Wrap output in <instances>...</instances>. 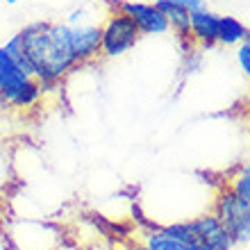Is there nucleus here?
Returning a JSON list of instances; mask_svg holds the SVG:
<instances>
[{"instance_id":"f257e3e1","label":"nucleus","mask_w":250,"mask_h":250,"mask_svg":"<svg viewBox=\"0 0 250 250\" xmlns=\"http://www.w3.org/2000/svg\"><path fill=\"white\" fill-rule=\"evenodd\" d=\"M48 27H50V21H34V23H27L19 34L23 41V50L32 64L34 80H39L43 86H53L78 64L50 39Z\"/></svg>"},{"instance_id":"f03ea898","label":"nucleus","mask_w":250,"mask_h":250,"mask_svg":"<svg viewBox=\"0 0 250 250\" xmlns=\"http://www.w3.org/2000/svg\"><path fill=\"white\" fill-rule=\"evenodd\" d=\"M211 214L221 221L234 246H248L250 241V203L241 200L230 189H221L214 198Z\"/></svg>"},{"instance_id":"7ed1b4c3","label":"nucleus","mask_w":250,"mask_h":250,"mask_svg":"<svg viewBox=\"0 0 250 250\" xmlns=\"http://www.w3.org/2000/svg\"><path fill=\"white\" fill-rule=\"evenodd\" d=\"M5 232L12 250H57L60 246V230L37 218H16Z\"/></svg>"},{"instance_id":"20e7f679","label":"nucleus","mask_w":250,"mask_h":250,"mask_svg":"<svg viewBox=\"0 0 250 250\" xmlns=\"http://www.w3.org/2000/svg\"><path fill=\"white\" fill-rule=\"evenodd\" d=\"M100 55L107 60H116L121 55L130 53L132 48L139 43L141 32L137 23L125 16L123 12H109L105 25H100Z\"/></svg>"},{"instance_id":"39448f33","label":"nucleus","mask_w":250,"mask_h":250,"mask_svg":"<svg viewBox=\"0 0 250 250\" xmlns=\"http://www.w3.org/2000/svg\"><path fill=\"white\" fill-rule=\"evenodd\" d=\"M107 5H109V12H123L125 16H130V19L137 23L141 37H144V34L152 37V34L171 32L168 19H166L155 5L132 2V0H107Z\"/></svg>"},{"instance_id":"423d86ee","label":"nucleus","mask_w":250,"mask_h":250,"mask_svg":"<svg viewBox=\"0 0 250 250\" xmlns=\"http://www.w3.org/2000/svg\"><path fill=\"white\" fill-rule=\"evenodd\" d=\"M189 225L193 232V241L203 244L207 250H234L232 237L221 225V221L211 214V209L189 218Z\"/></svg>"},{"instance_id":"0eeeda50","label":"nucleus","mask_w":250,"mask_h":250,"mask_svg":"<svg viewBox=\"0 0 250 250\" xmlns=\"http://www.w3.org/2000/svg\"><path fill=\"white\" fill-rule=\"evenodd\" d=\"M100 34H103L100 25L93 23L68 25V50L78 66L100 57Z\"/></svg>"},{"instance_id":"6e6552de","label":"nucleus","mask_w":250,"mask_h":250,"mask_svg":"<svg viewBox=\"0 0 250 250\" xmlns=\"http://www.w3.org/2000/svg\"><path fill=\"white\" fill-rule=\"evenodd\" d=\"M30 75L23 73L19 66L14 64V60L5 53V48L0 46V100L2 105H9L16 93L30 82Z\"/></svg>"},{"instance_id":"1a4fd4ad","label":"nucleus","mask_w":250,"mask_h":250,"mask_svg":"<svg viewBox=\"0 0 250 250\" xmlns=\"http://www.w3.org/2000/svg\"><path fill=\"white\" fill-rule=\"evenodd\" d=\"M218 16H221V14L211 12V9L191 12V14H189L191 43H198L200 48H214V46H216Z\"/></svg>"},{"instance_id":"9d476101","label":"nucleus","mask_w":250,"mask_h":250,"mask_svg":"<svg viewBox=\"0 0 250 250\" xmlns=\"http://www.w3.org/2000/svg\"><path fill=\"white\" fill-rule=\"evenodd\" d=\"M244 41H248V25L246 23H241L234 16H218V46H239Z\"/></svg>"},{"instance_id":"9b49d317","label":"nucleus","mask_w":250,"mask_h":250,"mask_svg":"<svg viewBox=\"0 0 250 250\" xmlns=\"http://www.w3.org/2000/svg\"><path fill=\"white\" fill-rule=\"evenodd\" d=\"M134 244L144 246L146 250H187L189 244H182L178 239L168 237L162 228H148L144 234H139Z\"/></svg>"},{"instance_id":"f8f14e48","label":"nucleus","mask_w":250,"mask_h":250,"mask_svg":"<svg viewBox=\"0 0 250 250\" xmlns=\"http://www.w3.org/2000/svg\"><path fill=\"white\" fill-rule=\"evenodd\" d=\"M225 189H230L237 198L248 200V203H250V166L246 164V162L237 166V171L230 175V180H228V187H225Z\"/></svg>"},{"instance_id":"ddd939ff","label":"nucleus","mask_w":250,"mask_h":250,"mask_svg":"<svg viewBox=\"0 0 250 250\" xmlns=\"http://www.w3.org/2000/svg\"><path fill=\"white\" fill-rule=\"evenodd\" d=\"M5 53L9 55L14 60V64L19 66L23 73H27L30 78H34V71H32V64H30V60H27V55H25V50H23V41H21V34L16 32L12 37V39H7V43L5 46Z\"/></svg>"},{"instance_id":"4468645a","label":"nucleus","mask_w":250,"mask_h":250,"mask_svg":"<svg viewBox=\"0 0 250 250\" xmlns=\"http://www.w3.org/2000/svg\"><path fill=\"white\" fill-rule=\"evenodd\" d=\"M39 98H41V84H39V80L32 78L19 93H16V98H14L9 105L19 107V109H25V107H32Z\"/></svg>"},{"instance_id":"2eb2a0df","label":"nucleus","mask_w":250,"mask_h":250,"mask_svg":"<svg viewBox=\"0 0 250 250\" xmlns=\"http://www.w3.org/2000/svg\"><path fill=\"white\" fill-rule=\"evenodd\" d=\"M159 228H162L168 237L178 239L182 244H191V241H193V232H191L189 221H173V223H164V225H159Z\"/></svg>"},{"instance_id":"dca6fc26","label":"nucleus","mask_w":250,"mask_h":250,"mask_svg":"<svg viewBox=\"0 0 250 250\" xmlns=\"http://www.w3.org/2000/svg\"><path fill=\"white\" fill-rule=\"evenodd\" d=\"M155 2H164V5H175L182 7L187 12H200V9H209L207 7V0H155Z\"/></svg>"},{"instance_id":"f3484780","label":"nucleus","mask_w":250,"mask_h":250,"mask_svg":"<svg viewBox=\"0 0 250 250\" xmlns=\"http://www.w3.org/2000/svg\"><path fill=\"white\" fill-rule=\"evenodd\" d=\"M237 62H239V66H241L244 75L248 78V75H250V39L244 41V43H239V48H237Z\"/></svg>"},{"instance_id":"a211bd4d","label":"nucleus","mask_w":250,"mask_h":250,"mask_svg":"<svg viewBox=\"0 0 250 250\" xmlns=\"http://www.w3.org/2000/svg\"><path fill=\"white\" fill-rule=\"evenodd\" d=\"M7 173H9V159L0 152V191H2L5 182H9V180H7Z\"/></svg>"},{"instance_id":"6ab92c4d","label":"nucleus","mask_w":250,"mask_h":250,"mask_svg":"<svg viewBox=\"0 0 250 250\" xmlns=\"http://www.w3.org/2000/svg\"><path fill=\"white\" fill-rule=\"evenodd\" d=\"M84 9H73L71 16H68V25H78V23H82L84 21Z\"/></svg>"},{"instance_id":"aec40b11","label":"nucleus","mask_w":250,"mask_h":250,"mask_svg":"<svg viewBox=\"0 0 250 250\" xmlns=\"http://www.w3.org/2000/svg\"><path fill=\"white\" fill-rule=\"evenodd\" d=\"M187 250H207L203 244H198V241H191L189 246H187Z\"/></svg>"},{"instance_id":"412c9836","label":"nucleus","mask_w":250,"mask_h":250,"mask_svg":"<svg viewBox=\"0 0 250 250\" xmlns=\"http://www.w3.org/2000/svg\"><path fill=\"white\" fill-rule=\"evenodd\" d=\"M0 250H12V246L7 244V239L2 237V234H0Z\"/></svg>"},{"instance_id":"4be33fe9","label":"nucleus","mask_w":250,"mask_h":250,"mask_svg":"<svg viewBox=\"0 0 250 250\" xmlns=\"http://www.w3.org/2000/svg\"><path fill=\"white\" fill-rule=\"evenodd\" d=\"M127 250H146L144 246H139V244H130L127 246Z\"/></svg>"},{"instance_id":"5701e85b","label":"nucleus","mask_w":250,"mask_h":250,"mask_svg":"<svg viewBox=\"0 0 250 250\" xmlns=\"http://www.w3.org/2000/svg\"><path fill=\"white\" fill-rule=\"evenodd\" d=\"M7 5H16V2H19V0H5Z\"/></svg>"},{"instance_id":"b1692460","label":"nucleus","mask_w":250,"mask_h":250,"mask_svg":"<svg viewBox=\"0 0 250 250\" xmlns=\"http://www.w3.org/2000/svg\"><path fill=\"white\" fill-rule=\"evenodd\" d=\"M0 107H5V105H2V100H0Z\"/></svg>"}]
</instances>
